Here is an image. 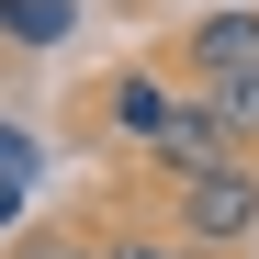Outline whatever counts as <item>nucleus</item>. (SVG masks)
<instances>
[{"instance_id": "7ed1b4c3", "label": "nucleus", "mask_w": 259, "mask_h": 259, "mask_svg": "<svg viewBox=\"0 0 259 259\" xmlns=\"http://www.w3.org/2000/svg\"><path fill=\"white\" fill-rule=\"evenodd\" d=\"M192 79H248L259 68V12H203L192 23V46H181Z\"/></svg>"}, {"instance_id": "6e6552de", "label": "nucleus", "mask_w": 259, "mask_h": 259, "mask_svg": "<svg viewBox=\"0 0 259 259\" xmlns=\"http://www.w3.org/2000/svg\"><path fill=\"white\" fill-rule=\"evenodd\" d=\"M113 259H203V248H181V237H113Z\"/></svg>"}, {"instance_id": "f257e3e1", "label": "nucleus", "mask_w": 259, "mask_h": 259, "mask_svg": "<svg viewBox=\"0 0 259 259\" xmlns=\"http://www.w3.org/2000/svg\"><path fill=\"white\" fill-rule=\"evenodd\" d=\"M169 237H181V248H248V237H259V169H248V158L192 169L181 203H169Z\"/></svg>"}, {"instance_id": "1a4fd4ad", "label": "nucleus", "mask_w": 259, "mask_h": 259, "mask_svg": "<svg viewBox=\"0 0 259 259\" xmlns=\"http://www.w3.org/2000/svg\"><path fill=\"white\" fill-rule=\"evenodd\" d=\"M23 169H34V136H12V124H0V192H12Z\"/></svg>"}, {"instance_id": "20e7f679", "label": "nucleus", "mask_w": 259, "mask_h": 259, "mask_svg": "<svg viewBox=\"0 0 259 259\" xmlns=\"http://www.w3.org/2000/svg\"><path fill=\"white\" fill-rule=\"evenodd\" d=\"M79 23V0H0V46H57Z\"/></svg>"}, {"instance_id": "39448f33", "label": "nucleus", "mask_w": 259, "mask_h": 259, "mask_svg": "<svg viewBox=\"0 0 259 259\" xmlns=\"http://www.w3.org/2000/svg\"><path fill=\"white\" fill-rule=\"evenodd\" d=\"M102 113H113V136H147V147H158L169 91H158V79H113V102H102Z\"/></svg>"}, {"instance_id": "0eeeda50", "label": "nucleus", "mask_w": 259, "mask_h": 259, "mask_svg": "<svg viewBox=\"0 0 259 259\" xmlns=\"http://www.w3.org/2000/svg\"><path fill=\"white\" fill-rule=\"evenodd\" d=\"M23 259H113V237H23Z\"/></svg>"}, {"instance_id": "f03ea898", "label": "nucleus", "mask_w": 259, "mask_h": 259, "mask_svg": "<svg viewBox=\"0 0 259 259\" xmlns=\"http://www.w3.org/2000/svg\"><path fill=\"white\" fill-rule=\"evenodd\" d=\"M214 158H237V136L214 124V102H203V91L169 102V124H158V169H169V181H192V169H214Z\"/></svg>"}, {"instance_id": "423d86ee", "label": "nucleus", "mask_w": 259, "mask_h": 259, "mask_svg": "<svg viewBox=\"0 0 259 259\" xmlns=\"http://www.w3.org/2000/svg\"><path fill=\"white\" fill-rule=\"evenodd\" d=\"M203 102H214V124H226L237 147L259 136V68H248V79H203Z\"/></svg>"}]
</instances>
